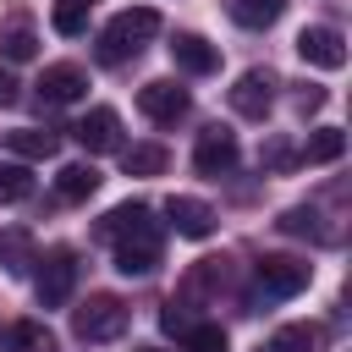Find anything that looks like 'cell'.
<instances>
[{
  "label": "cell",
  "mask_w": 352,
  "mask_h": 352,
  "mask_svg": "<svg viewBox=\"0 0 352 352\" xmlns=\"http://www.w3.org/2000/svg\"><path fill=\"white\" fill-rule=\"evenodd\" d=\"M94 192H99V170H94V165H60V170H55V198L82 204V198H94Z\"/></svg>",
  "instance_id": "cell-18"
},
{
  "label": "cell",
  "mask_w": 352,
  "mask_h": 352,
  "mask_svg": "<svg viewBox=\"0 0 352 352\" xmlns=\"http://www.w3.org/2000/svg\"><path fill=\"white\" fill-rule=\"evenodd\" d=\"M154 33H160V11H154V6H126V11H116V16L99 28V60H104V66H121V60H132Z\"/></svg>",
  "instance_id": "cell-1"
},
{
  "label": "cell",
  "mask_w": 352,
  "mask_h": 352,
  "mask_svg": "<svg viewBox=\"0 0 352 352\" xmlns=\"http://www.w3.org/2000/svg\"><path fill=\"white\" fill-rule=\"evenodd\" d=\"M138 352H160V346H138Z\"/></svg>",
  "instance_id": "cell-32"
},
{
  "label": "cell",
  "mask_w": 352,
  "mask_h": 352,
  "mask_svg": "<svg viewBox=\"0 0 352 352\" xmlns=\"http://www.w3.org/2000/svg\"><path fill=\"white\" fill-rule=\"evenodd\" d=\"M33 88H38V104H77L88 94V72L72 66V60H60V66H44Z\"/></svg>",
  "instance_id": "cell-9"
},
{
  "label": "cell",
  "mask_w": 352,
  "mask_h": 352,
  "mask_svg": "<svg viewBox=\"0 0 352 352\" xmlns=\"http://www.w3.org/2000/svg\"><path fill=\"white\" fill-rule=\"evenodd\" d=\"M0 104H11V77L0 72Z\"/></svg>",
  "instance_id": "cell-31"
},
{
  "label": "cell",
  "mask_w": 352,
  "mask_h": 352,
  "mask_svg": "<svg viewBox=\"0 0 352 352\" xmlns=\"http://www.w3.org/2000/svg\"><path fill=\"white\" fill-rule=\"evenodd\" d=\"M297 104H302V110H319V104H324V88H314V82H308V88L297 94Z\"/></svg>",
  "instance_id": "cell-29"
},
{
  "label": "cell",
  "mask_w": 352,
  "mask_h": 352,
  "mask_svg": "<svg viewBox=\"0 0 352 352\" xmlns=\"http://www.w3.org/2000/svg\"><path fill=\"white\" fill-rule=\"evenodd\" d=\"M170 60H176L182 72H192V77H209V72L220 66V50H214L204 33H176V38H170Z\"/></svg>",
  "instance_id": "cell-13"
},
{
  "label": "cell",
  "mask_w": 352,
  "mask_h": 352,
  "mask_svg": "<svg viewBox=\"0 0 352 352\" xmlns=\"http://www.w3.org/2000/svg\"><path fill=\"white\" fill-rule=\"evenodd\" d=\"M160 324H165V336H176V341H182V336H187V330H192L198 319L187 314V297H170V302L160 308Z\"/></svg>",
  "instance_id": "cell-26"
},
{
  "label": "cell",
  "mask_w": 352,
  "mask_h": 352,
  "mask_svg": "<svg viewBox=\"0 0 352 352\" xmlns=\"http://www.w3.org/2000/svg\"><path fill=\"white\" fill-rule=\"evenodd\" d=\"M72 138H77L88 154H110V148H121V116L99 104V110H88V116L72 126Z\"/></svg>",
  "instance_id": "cell-11"
},
{
  "label": "cell",
  "mask_w": 352,
  "mask_h": 352,
  "mask_svg": "<svg viewBox=\"0 0 352 352\" xmlns=\"http://www.w3.org/2000/svg\"><path fill=\"white\" fill-rule=\"evenodd\" d=\"M236 132L231 126H204L198 132V143H192V165H198V176H226L231 165H236Z\"/></svg>",
  "instance_id": "cell-8"
},
{
  "label": "cell",
  "mask_w": 352,
  "mask_h": 352,
  "mask_svg": "<svg viewBox=\"0 0 352 352\" xmlns=\"http://www.w3.org/2000/svg\"><path fill=\"white\" fill-rule=\"evenodd\" d=\"M138 110H143L154 126H176V121L192 110V99H187V88H182L176 77H154V82L138 88Z\"/></svg>",
  "instance_id": "cell-4"
},
{
  "label": "cell",
  "mask_w": 352,
  "mask_h": 352,
  "mask_svg": "<svg viewBox=\"0 0 352 352\" xmlns=\"http://www.w3.org/2000/svg\"><path fill=\"white\" fill-rule=\"evenodd\" d=\"M126 319H132V308H126L116 292H94L82 308H72V330H77V341H94V346L116 341V336L126 330Z\"/></svg>",
  "instance_id": "cell-2"
},
{
  "label": "cell",
  "mask_w": 352,
  "mask_h": 352,
  "mask_svg": "<svg viewBox=\"0 0 352 352\" xmlns=\"http://www.w3.org/2000/svg\"><path fill=\"white\" fill-rule=\"evenodd\" d=\"M110 248H116V270L121 275H154V264H160V226H143V231H132V236H121Z\"/></svg>",
  "instance_id": "cell-10"
},
{
  "label": "cell",
  "mask_w": 352,
  "mask_h": 352,
  "mask_svg": "<svg viewBox=\"0 0 352 352\" xmlns=\"http://www.w3.org/2000/svg\"><path fill=\"white\" fill-rule=\"evenodd\" d=\"M165 214H170V231H176V236H192V242L214 236V209H209L204 198H187V192H176V198L165 204Z\"/></svg>",
  "instance_id": "cell-12"
},
{
  "label": "cell",
  "mask_w": 352,
  "mask_h": 352,
  "mask_svg": "<svg viewBox=\"0 0 352 352\" xmlns=\"http://www.w3.org/2000/svg\"><path fill=\"white\" fill-rule=\"evenodd\" d=\"M346 154V132L341 126H319L308 143H302V160L308 165H330V160H341Z\"/></svg>",
  "instance_id": "cell-21"
},
{
  "label": "cell",
  "mask_w": 352,
  "mask_h": 352,
  "mask_svg": "<svg viewBox=\"0 0 352 352\" xmlns=\"http://www.w3.org/2000/svg\"><path fill=\"white\" fill-rule=\"evenodd\" d=\"M165 165H170L165 143H132V148H121V170L126 176H160Z\"/></svg>",
  "instance_id": "cell-20"
},
{
  "label": "cell",
  "mask_w": 352,
  "mask_h": 352,
  "mask_svg": "<svg viewBox=\"0 0 352 352\" xmlns=\"http://www.w3.org/2000/svg\"><path fill=\"white\" fill-rule=\"evenodd\" d=\"M319 346V324H280L270 336V352H314Z\"/></svg>",
  "instance_id": "cell-24"
},
{
  "label": "cell",
  "mask_w": 352,
  "mask_h": 352,
  "mask_svg": "<svg viewBox=\"0 0 352 352\" xmlns=\"http://www.w3.org/2000/svg\"><path fill=\"white\" fill-rule=\"evenodd\" d=\"M88 11H94V0H55V11H50V28H55L60 38H77V33L88 28Z\"/></svg>",
  "instance_id": "cell-22"
},
{
  "label": "cell",
  "mask_w": 352,
  "mask_h": 352,
  "mask_svg": "<svg viewBox=\"0 0 352 352\" xmlns=\"http://www.w3.org/2000/svg\"><path fill=\"white\" fill-rule=\"evenodd\" d=\"M0 55H6V60H33V55H38V28H33L28 11H11V16L0 22Z\"/></svg>",
  "instance_id": "cell-14"
},
{
  "label": "cell",
  "mask_w": 352,
  "mask_h": 352,
  "mask_svg": "<svg viewBox=\"0 0 352 352\" xmlns=\"http://www.w3.org/2000/svg\"><path fill=\"white\" fill-rule=\"evenodd\" d=\"M33 258H38V253H33V231H28V226H6V231H0V270H6V275H28Z\"/></svg>",
  "instance_id": "cell-16"
},
{
  "label": "cell",
  "mask_w": 352,
  "mask_h": 352,
  "mask_svg": "<svg viewBox=\"0 0 352 352\" xmlns=\"http://www.w3.org/2000/svg\"><path fill=\"white\" fill-rule=\"evenodd\" d=\"M0 352H55V330L44 319H16L0 330Z\"/></svg>",
  "instance_id": "cell-15"
},
{
  "label": "cell",
  "mask_w": 352,
  "mask_h": 352,
  "mask_svg": "<svg viewBox=\"0 0 352 352\" xmlns=\"http://www.w3.org/2000/svg\"><path fill=\"white\" fill-rule=\"evenodd\" d=\"M33 264H38V275H33L38 302H44V308H60V302L72 297V286H77V253H72V248H50V253L33 258Z\"/></svg>",
  "instance_id": "cell-3"
},
{
  "label": "cell",
  "mask_w": 352,
  "mask_h": 352,
  "mask_svg": "<svg viewBox=\"0 0 352 352\" xmlns=\"http://www.w3.org/2000/svg\"><path fill=\"white\" fill-rule=\"evenodd\" d=\"M308 280H314V264L297 258V253H270V258H258V292H264V297H297Z\"/></svg>",
  "instance_id": "cell-5"
},
{
  "label": "cell",
  "mask_w": 352,
  "mask_h": 352,
  "mask_svg": "<svg viewBox=\"0 0 352 352\" xmlns=\"http://www.w3.org/2000/svg\"><path fill=\"white\" fill-rule=\"evenodd\" d=\"M280 11H286V0H231V22H242V28H270Z\"/></svg>",
  "instance_id": "cell-23"
},
{
  "label": "cell",
  "mask_w": 352,
  "mask_h": 352,
  "mask_svg": "<svg viewBox=\"0 0 352 352\" xmlns=\"http://www.w3.org/2000/svg\"><path fill=\"white\" fill-rule=\"evenodd\" d=\"M33 192V176H28V165H0V204H22Z\"/></svg>",
  "instance_id": "cell-25"
},
{
  "label": "cell",
  "mask_w": 352,
  "mask_h": 352,
  "mask_svg": "<svg viewBox=\"0 0 352 352\" xmlns=\"http://www.w3.org/2000/svg\"><path fill=\"white\" fill-rule=\"evenodd\" d=\"M297 55H302L308 66L341 72V66H346V33H341V28H330V22H314V28H302V33H297Z\"/></svg>",
  "instance_id": "cell-6"
},
{
  "label": "cell",
  "mask_w": 352,
  "mask_h": 352,
  "mask_svg": "<svg viewBox=\"0 0 352 352\" xmlns=\"http://www.w3.org/2000/svg\"><path fill=\"white\" fill-rule=\"evenodd\" d=\"M264 165H275V170H280V165H292V148H280V143H270V148H264Z\"/></svg>",
  "instance_id": "cell-30"
},
{
  "label": "cell",
  "mask_w": 352,
  "mask_h": 352,
  "mask_svg": "<svg viewBox=\"0 0 352 352\" xmlns=\"http://www.w3.org/2000/svg\"><path fill=\"white\" fill-rule=\"evenodd\" d=\"M6 143L22 160H55V148H60V138L55 132H38V126H16V132H6Z\"/></svg>",
  "instance_id": "cell-19"
},
{
  "label": "cell",
  "mask_w": 352,
  "mask_h": 352,
  "mask_svg": "<svg viewBox=\"0 0 352 352\" xmlns=\"http://www.w3.org/2000/svg\"><path fill=\"white\" fill-rule=\"evenodd\" d=\"M182 346H187V352H226V330H220V324H192V330L182 336Z\"/></svg>",
  "instance_id": "cell-27"
},
{
  "label": "cell",
  "mask_w": 352,
  "mask_h": 352,
  "mask_svg": "<svg viewBox=\"0 0 352 352\" xmlns=\"http://www.w3.org/2000/svg\"><path fill=\"white\" fill-rule=\"evenodd\" d=\"M143 226H154V209H148V204H116V209L99 220V236H104V242H121V236H132V231H143Z\"/></svg>",
  "instance_id": "cell-17"
},
{
  "label": "cell",
  "mask_w": 352,
  "mask_h": 352,
  "mask_svg": "<svg viewBox=\"0 0 352 352\" xmlns=\"http://www.w3.org/2000/svg\"><path fill=\"white\" fill-rule=\"evenodd\" d=\"M280 231H286V236H308V231H314V209H286V214H280Z\"/></svg>",
  "instance_id": "cell-28"
},
{
  "label": "cell",
  "mask_w": 352,
  "mask_h": 352,
  "mask_svg": "<svg viewBox=\"0 0 352 352\" xmlns=\"http://www.w3.org/2000/svg\"><path fill=\"white\" fill-rule=\"evenodd\" d=\"M270 104H275V72L253 66V72H242V77L231 82V110H236V116L264 121V116H270Z\"/></svg>",
  "instance_id": "cell-7"
}]
</instances>
